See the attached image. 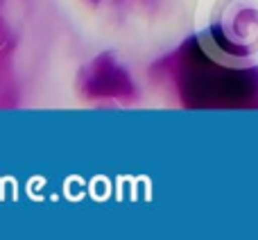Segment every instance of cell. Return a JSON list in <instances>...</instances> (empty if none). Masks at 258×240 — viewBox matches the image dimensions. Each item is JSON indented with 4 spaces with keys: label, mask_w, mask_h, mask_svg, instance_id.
Returning <instances> with one entry per match:
<instances>
[]
</instances>
